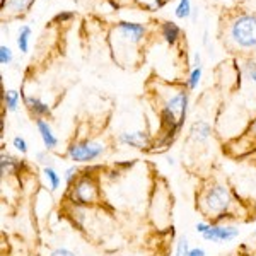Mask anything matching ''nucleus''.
Here are the masks:
<instances>
[{"label": "nucleus", "instance_id": "f257e3e1", "mask_svg": "<svg viewBox=\"0 0 256 256\" xmlns=\"http://www.w3.org/2000/svg\"><path fill=\"white\" fill-rule=\"evenodd\" d=\"M238 198L227 184L214 181L205 186L196 196V207L202 216L212 218L214 224H220L222 218L234 216Z\"/></svg>", "mask_w": 256, "mask_h": 256}, {"label": "nucleus", "instance_id": "f03ea898", "mask_svg": "<svg viewBox=\"0 0 256 256\" xmlns=\"http://www.w3.org/2000/svg\"><path fill=\"white\" fill-rule=\"evenodd\" d=\"M227 41L238 50L256 48V14L242 12L227 26Z\"/></svg>", "mask_w": 256, "mask_h": 256}, {"label": "nucleus", "instance_id": "7ed1b4c3", "mask_svg": "<svg viewBox=\"0 0 256 256\" xmlns=\"http://www.w3.org/2000/svg\"><path fill=\"white\" fill-rule=\"evenodd\" d=\"M67 198L74 205H79V207H88V205L99 202L101 193H99L98 178L89 171L80 172V176L68 186Z\"/></svg>", "mask_w": 256, "mask_h": 256}, {"label": "nucleus", "instance_id": "20e7f679", "mask_svg": "<svg viewBox=\"0 0 256 256\" xmlns=\"http://www.w3.org/2000/svg\"><path fill=\"white\" fill-rule=\"evenodd\" d=\"M106 152V146L101 142H96V140H76L67 147V152L65 156L72 160L74 164H88V162H94L101 158Z\"/></svg>", "mask_w": 256, "mask_h": 256}, {"label": "nucleus", "instance_id": "39448f33", "mask_svg": "<svg viewBox=\"0 0 256 256\" xmlns=\"http://www.w3.org/2000/svg\"><path fill=\"white\" fill-rule=\"evenodd\" d=\"M162 108L168 110L171 114H174L178 122L184 125V120H186L188 114V92L186 90H174L166 98Z\"/></svg>", "mask_w": 256, "mask_h": 256}, {"label": "nucleus", "instance_id": "423d86ee", "mask_svg": "<svg viewBox=\"0 0 256 256\" xmlns=\"http://www.w3.org/2000/svg\"><path fill=\"white\" fill-rule=\"evenodd\" d=\"M239 236V229L234 226H224V224H210L207 232L204 234L205 241L208 242H229L234 241Z\"/></svg>", "mask_w": 256, "mask_h": 256}, {"label": "nucleus", "instance_id": "0eeeda50", "mask_svg": "<svg viewBox=\"0 0 256 256\" xmlns=\"http://www.w3.org/2000/svg\"><path fill=\"white\" fill-rule=\"evenodd\" d=\"M118 142L125 147H132V148H148L152 146V137L147 134V132L137 130V132H123V134L118 135Z\"/></svg>", "mask_w": 256, "mask_h": 256}, {"label": "nucleus", "instance_id": "6e6552de", "mask_svg": "<svg viewBox=\"0 0 256 256\" xmlns=\"http://www.w3.org/2000/svg\"><path fill=\"white\" fill-rule=\"evenodd\" d=\"M118 32L122 34L123 40H126L128 43L137 44L142 41V38L147 32V26L140 22H128V20H122L118 24Z\"/></svg>", "mask_w": 256, "mask_h": 256}, {"label": "nucleus", "instance_id": "1a4fd4ad", "mask_svg": "<svg viewBox=\"0 0 256 256\" xmlns=\"http://www.w3.org/2000/svg\"><path fill=\"white\" fill-rule=\"evenodd\" d=\"M36 128H38V134L41 137V142L46 150H53L55 147H58V137L53 134L52 126L44 118H36Z\"/></svg>", "mask_w": 256, "mask_h": 256}, {"label": "nucleus", "instance_id": "9d476101", "mask_svg": "<svg viewBox=\"0 0 256 256\" xmlns=\"http://www.w3.org/2000/svg\"><path fill=\"white\" fill-rule=\"evenodd\" d=\"M210 135H212V126L204 120H196L190 126V138L195 144H205L210 138Z\"/></svg>", "mask_w": 256, "mask_h": 256}, {"label": "nucleus", "instance_id": "9b49d317", "mask_svg": "<svg viewBox=\"0 0 256 256\" xmlns=\"http://www.w3.org/2000/svg\"><path fill=\"white\" fill-rule=\"evenodd\" d=\"M22 166H24L22 160H19L14 156L6 154V152H2V156H0V172H2V178L19 174Z\"/></svg>", "mask_w": 256, "mask_h": 256}, {"label": "nucleus", "instance_id": "f8f14e48", "mask_svg": "<svg viewBox=\"0 0 256 256\" xmlns=\"http://www.w3.org/2000/svg\"><path fill=\"white\" fill-rule=\"evenodd\" d=\"M24 106H26L36 118H46L52 114V108L36 96H24Z\"/></svg>", "mask_w": 256, "mask_h": 256}, {"label": "nucleus", "instance_id": "ddd939ff", "mask_svg": "<svg viewBox=\"0 0 256 256\" xmlns=\"http://www.w3.org/2000/svg\"><path fill=\"white\" fill-rule=\"evenodd\" d=\"M160 32H162V38L166 40L168 44H176L181 36V28L172 20H166L160 24Z\"/></svg>", "mask_w": 256, "mask_h": 256}, {"label": "nucleus", "instance_id": "4468645a", "mask_svg": "<svg viewBox=\"0 0 256 256\" xmlns=\"http://www.w3.org/2000/svg\"><path fill=\"white\" fill-rule=\"evenodd\" d=\"M30 38H31V28L30 26H20L18 32V48L20 53H28L30 52Z\"/></svg>", "mask_w": 256, "mask_h": 256}, {"label": "nucleus", "instance_id": "2eb2a0df", "mask_svg": "<svg viewBox=\"0 0 256 256\" xmlns=\"http://www.w3.org/2000/svg\"><path fill=\"white\" fill-rule=\"evenodd\" d=\"M43 174L46 178V183L52 192H56L60 188V183H62V178L60 174L56 172V169L53 166H48V168H43Z\"/></svg>", "mask_w": 256, "mask_h": 256}, {"label": "nucleus", "instance_id": "dca6fc26", "mask_svg": "<svg viewBox=\"0 0 256 256\" xmlns=\"http://www.w3.org/2000/svg\"><path fill=\"white\" fill-rule=\"evenodd\" d=\"M34 0H7V9L12 14H24L31 9Z\"/></svg>", "mask_w": 256, "mask_h": 256}, {"label": "nucleus", "instance_id": "f3484780", "mask_svg": "<svg viewBox=\"0 0 256 256\" xmlns=\"http://www.w3.org/2000/svg\"><path fill=\"white\" fill-rule=\"evenodd\" d=\"M4 104H6V108L12 111L14 113L16 110H18L19 106V92L16 89H7L6 92H4Z\"/></svg>", "mask_w": 256, "mask_h": 256}, {"label": "nucleus", "instance_id": "a211bd4d", "mask_svg": "<svg viewBox=\"0 0 256 256\" xmlns=\"http://www.w3.org/2000/svg\"><path fill=\"white\" fill-rule=\"evenodd\" d=\"M192 4H190V0H180V4L176 6V10H174V16L178 19H186L192 16Z\"/></svg>", "mask_w": 256, "mask_h": 256}, {"label": "nucleus", "instance_id": "6ab92c4d", "mask_svg": "<svg viewBox=\"0 0 256 256\" xmlns=\"http://www.w3.org/2000/svg\"><path fill=\"white\" fill-rule=\"evenodd\" d=\"M202 74H204L202 67H195V68L192 70V74H190V77H188V80H186V86H188L190 90H193V89L198 88V84H200V80H202Z\"/></svg>", "mask_w": 256, "mask_h": 256}, {"label": "nucleus", "instance_id": "aec40b11", "mask_svg": "<svg viewBox=\"0 0 256 256\" xmlns=\"http://www.w3.org/2000/svg\"><path fill=\"white\" fill-rule=\"evenodd\" d=\"M190 242H188V238L186 236H181L178 239L176 242V251H174V256H188L190 254Z\"/></svg>", "mask_w": 256, "mask_h": 256}, {"label": "nucleus", "instance_id": "412c9836", "mask_svg": "<svg viewBox=\"0 0 256 256\" xmlns=\"http://www.w3.org/2000/svg\"><path fill=\"white\" fill-rule=\"evenodd\" d=\"M79 176H80V169H79V166H77V164H74V166H70V168L65 169V172H64V181L70 186V184H72L74 181H76Z\"/></svg>", "mask_w": 256, "mask_h": 256}, {"label": "nucleus", "instance_id": "4be33fe9", "mask_svg": "<svg viewBox=\"0 0 256 256\" xmlns=\"http://www.w3.org/2000/svg\"><path fill=\"white\" fill-rule=\"evenodd\" d=\"M48 256H79L76 250H72L70 246H56L48 253Z\"/></svg>", "mask_w": 256, "mask_h": 256}, {"label": "nucleus", "instance_id": "5701e85b", "mask_svg": "<svg viewBox=\"0 0 256 256\" xmlns=\"http://www.w3.org/2000/svg\"><path fill=\"white\" fill-rule=\"evenodd\" d=\"M12 60H14V55H12V50L6 44L0 46V64L2 65H10Z\"/></svg>", "mask_w": 256, "mask_h": 256}, {"label": "nucleus", "instance_id": "b1692460", "mask_svg": "<svg viewBox=\"0 0 256 256\" xmlns=\"http://www.w3.org/2000/svg\"><path fill=\"white\" fill-rule=\"evenodd\" d=\"M12 146H14L16 150L20 152V154H28V142H26V138L20 137V135L12 138Z\"/></svg>", "mask_w": 256, "mask_h": 256}, {"label": "nucleus", "instance_id": "393cba45", "mask_svg": "<svg viewBox=\"0 0 256 256\" xmlns=\"http://www.w3.org/2000/svg\"><path fill=\"white\" fill-rule=\"evenodd\" d=\"M244 74H246L248 79H250L251 82H254V84H256V62H253V60H248V62H246V65H244Z\"/></svg>", "mask_w": 256, "mask_h": 256}, {"label": "nucleus", "instance_id": "a878e982", "mask_svg": "<svg viewBox=\"0 0 256 256\" xmlns=\"http://www.w3.org/2000/svg\"><path fill=\"white\" fill-rule=\"evenodd\" d=\"M36 159H38L40 162L43 164L44 168H48V166H53V159L50 158L48 154H44V152H40V154H36Z\"/></svg>", "mask_w": 256, "mask_h": 256}, {"label": "nucleus", "instance_id": "bb28decb", "mask_svg": "<svg viewBox=\"0 0 256 256\" xmlns=\"http://www.w3.org/2000/svg\"><path fill=\"white\" fill-rule=\"evenodd\" d=\"M72 18H74L72 12H60L58 16H55V22H67V20Z\"/></svg>", "mask_w": 256, "mask_h": 256}, {"label": "nucleus", "instance_id": "cd10ccee", "mask_svg": "<svg viewBox=\"0 0 256 256\" xmlns=\"http://www.w3.org/2000/svg\"><path fill=\"white\" fill-rule=\"evenodd\" d=\"M210 227V222H198V224L195 226V230L200 236H204L205 232H207V229Z\"/></svg>", "mask_w": 256, "mask_h": 256}, {"label": "nucleus", "instance_id": "c85d7f7f", "mask_svg": "<svg viewBox=\"0 0 256 256\" xmlns=\"http://www.w3.org/2000/svg\"><path fill=\"white\" fill-rule=\"evenodd\" d=\"M188 256H207V253H205L204 248H192Z\"/></svg>", "mask_w": 256, "mask_h": 256}, {"label": "nucleus", "instance_id": "c756f323", "mask_svg": "<svg viewBox=\"0 0 256 256\" xmlns=\"http://www.w3.org/2000/svg\"><path fill=\"white\" fill-rule=\"evenodd\" d=\"M248 135H250V137H253V138H254V142H256V120H254V122L250 125V130H248Z\"/></svg>", "mask_w": 256, "mask_h": 256}, {"label": "nucleus", "instance_id": "7c9ffc66", "mask_svg": "<svg viewBox=\"0 0 256 256\" xmlns=\"http://www.w3.org/2000/svg\"><path fill=\"white\" fill-rule=\"evenodd\" d=\"M195 67H202V56L200 53H195V56H193V68Z\"/></svg>", "mask_w": 256, "mask_h": 256}, {"label": "nucleus", "instance_id": "2f4dec72", "mask_svg": "<svg viewBox=\"0 0 256 256\" xmlns=\"http://www.w3.org/2000/svg\"><path fill=\"white\" fill-rule=\"evenodd\" d=\"M168 162H169V164H171V166H172V164H174V159H172V158H168Z\"/></svg>", "mask_w": 256, "mask_h": 256}, {"label": "nucleus", "instance_id": "473e14b6", "mask_svg": "<svg viewBox=\"0 0 256 256\" xmlns=\"http://www.w3.org/2000/svg\"><path fill=\"white\" fill-rule=\"evenodd\" d=\"M253 212H254V217H256V200L253 202Z\"/></svg>", "mask_w": 256, "mask_h": 256}, {"label": "nucleus", "instance_id": "72a5a7b5", "mask_svg": "<svg viewBox=\"0 0 256 256\" xmlns=\"http://www.w3.org/2000/svg\"><path fill=\"white\" fill-rule=\"evenodd\" d=\"M120 256H144V254H120Z\"/></svg>", "mask_w": 256, "mask_h": 256}, {"label": "nucleus", "instance_id": "f704fd0d", "mask_svg": "<svg viewBox=\"0 0 256 256\" xmlns=\"http://www.w3.org/2000/svg\"><path fill=\"white\" fill-rule=\"evenodd\" d=\"M254 236H256V230H254Z\"/></svg>", "mask_w": 256, "mask_h": 256}]
</instances>
